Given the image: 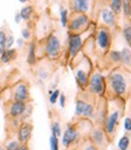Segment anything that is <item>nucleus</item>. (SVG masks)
Returning <instances> with one entry per match:
<instances>
[{
    "label": "nucleus",
    "instance_id": "obj_7",
    "mask_svg": "<svg viewBox=\"0 0 131 150\" xmlns=\"http://www.w3.org/2000/svg\"><path fill=\"white\" fill-rule=\"evenodd\" d=\"M95 46L101 53H107L112 46V34L107 27H99L95 35Z\"/></svg>",
    "mask_w": 131,
    "mask_h": 150
},
{
    "label": "nucleus",
    "instance_id": "obj_17",
    "mask_svg": "<svg viewBox=\"0 0 131 150\" xmlns=\"http://www.w3.org/2000/svg\"><path fill=\"white\" fill-rule=\"evenodd\" d=\"M17 58V49L15 48H9V49H4L1 55H0V61L3 64H9L10 61L15 60Z\"/></svg>",
    "mask_w": 131,
    "mask_h": 150
},
{
    "label": "nucleus",
    "instance_id": "obj_28",
    "mask_svg": "<svg viewBox=\"0 0 131 150\" xmlns=\"http://www.w3.org/2000/svg\"><path fill=\"white\" fill-rule=\"evenodd\" d=\"M51 130H52V134H54V136H57V137H60V136H61V127H60V122H59V121L52 122Z\"/></svg>",
    "mask_w": 131,
    "mask_h": 150
},
{
    "label": "nucleus",
    "instance_id": "obj_29",
    "mask_svg": "<svg viewBox=\"0 0 131 150\" xmlns=\"http://www.w3.org/2000/svg\"><path fill=\"white\" fill-rule=\"evenodd\" d=\"M31 112H33L31 105H28V103H27V107H25L23 114H22V117H21V120H22V121H27V120L30 118V115H31Z\"/></svg>",
    "mask_w": 131,
    "mask_h": 150
},
{
    "label": "nucleus",
    "instance_id": "obj_8",
    "mask_svg": "<svg viewBox=\"0 0 131 150\" xmlns=\"http://www.w3.org/2000/svg\"><path fill=\"white\" fill-rule=\"evenodd\" d=\"M122 114H123V110H120V108H114L107 112L106 119L103 121V131L106 132L108 138L114 136L118 124H119V119L122 118Z\"/></svg>",
    "mask_w": 131,
    "mask_h": 150
},
{
    "label": "nucleus",
    "instance_id": "obj_9",
    "mask_svg": "<svg viewBox=\"0 0 131 150\" xmlns=\"http://www.w3.org/2000/svg\"><path fill=\"white\" fill-rule=\"evenodd\" d=\"M11 95L14 101H21V102L28 103L30 101V91H29L28 83L24 81H19L18 83H16L12 86Z\"/></svg>",
    "mask_w": 131,
    "mask_h": 150
},
{
    "label": "nucleus",
    "instance_id": "obj_10",
    "mask_svg": "<svg viewBox=\"0 0 131 150\" xmlns=\"http://www.w3.org/2000/svg\"><path fill=\"white\" fill-rule=\"evenodd\" d=\"M83 48V41L80 34H69L68 40V53L71 60H75L77 54Z\"/></svg>",
    "mask_w": 131,
    "mask_h": 150
},
{
    "label": "nucleus",
    "instance_id": "obj_38",
    "mask_svg": "<svg viewBox=\"0 0 131 150\" xmlns=\"http://www.w3.org/2000/svg\"><path fill=\"white\" fill-rule=\"evenodd\" d=\"M21 15H19V12H18V13H16V23H19L21 22Z\"/></svg>",
    "mask_w": 131,
    "mask_h": 150
},
{
    "label": "nucleus",
    "instance_id": "obj_36",
    "mask_svg": "<svg viewBox=\"0 0 131 150\" xmlns=\"http://www.w3.org/2000/svg\"><path fill=\"white\" fill-rule=\"evenodd\" d=\"M58 100H59V105H60V107H61V108H64V107H65V102H66V96L60 93V95H59V98H58Z\"/></svg>",
    "mask_w": 131,
    "mask_h": 150
},
{
    "label": "nucleus",
    "instance_id": "obj_6",
    "mask_svg": "<svg viewBox=\"0 0 131 150\" xmlns=\"http://www.w3.org/2000/svg\"><path fill=\"white\" fill-rule=\"evenodd\" d=\"M95 109L96 103L94 101L91 102V100H87L84 97H77L75 109L76 117L83 119H91L95 117Z\"/></svg>",
    "mask_w": 131,
    "mask_h": 150
},
{
    "label": "nucleus",
    "instance_id": "obj_34",
    "mask_svg": "<svg viewBox=\"0 0 131 150\" xmlns=\"http://www.w3.org/2000/svg\"><path fill=\"white\" fill-rule=\"evenodd\" d=\"M15 43V37L12 36L11 34L7 35V39H6V46H5V49H9V48H12V45Z\"/></svg>",
    "mask_w": 131,
    "mask_h": 150
},
{
    "label": "nucleus",
    "instance_id": "obj_43",
    "mask_svg": "<svg viewBox=\"0 0 131 150\" xmlns=\"http://www.w3.org/2000/svg\"><path fill=\"white\" fill-rule=\"evenodd\" d=\"M0 150H7V149H6V148H5V149H0Z\"/></svg>",
    "mask_w": 131,
    "mask_h": 150
},
{
    "label": "nucleus",
    "instance_id": "obj_12",
    "mask_svg": "<svg viewBox=\"0 0 131 150\" xmlns=\"http://www.w3.org/2000/svg\"><path fill=\"white\" fill-rule=\"evenodd\" d=\"M25 107H27V103H25V102L14 101V100H12V101L9 102L7 106H6L7 117L11 118V119H21Z\"/></svg>",
    "mask_w": 131,
    "mask_h": 150
},
{
    "label": "nucleus",
    "instance_id": "obj_37",
    "mask_svg": "<svg viewBox=\"0 0 131 150\" xmlns=\"http://www.w3.org/2000/svg\"><path fill=\"white\" fill-rule=\"evenodd\" d=\"M16 150H29V146L27 144H19V146Z\"/></svg>",
    "mask_w": 131,
    "mask_h": 150
},
{
    "label": "nucleus",
    "instance_id": "obj_24",
    "mask_svg": "<svg viewBox=\"0 0 131 150\" xmlns=\"http://www.w3.org/2000/svg\"><path fill=\"white\" fill-rule=\"evenodd\" d=\"M59 15H60V23L64 28L68 27V23H69V10L65 8L64 6L59 7Z\"/></svg>",
    "mask_w": 131,
    "mask_h": 150
},
{
    "label": "nucleus",
    "instance_id": "obj_27",
    "mask_svg": "<svg viewBox=\"0 0 131 150\" xmlns=\"http://www.w3.org/2000/svg\"><path fill=\"white\" fill-rule=\"evenodd\" d=\"M49 148L51 150H59V139L54 134H51L49 137Z\"/></svg>",
    "mask_w": 131,
    "mask_h": 150
},
{
    "label": "nucleus",
    "instance_id": "obj_42",
    "mask_svg": "<svg viewBox=\"0 0 131 150\" xmlns=\"http://www.w3.org/2000/svg\"><path fill=\"white\" fill-rule=\"evenodd\" d=\"M0 102H1V95H0Z\"/></svg>",
    "mask_w": 131,
    "mask_h": 150
},
{
    "label": "nucleus",
    "instance_id": "obj_41",
    "mask_svg": "<svg viewBox=\"0 0 131 150\" xmlns=\"http://www.w3.org/2000/svg\"><path fill=\"white\" fill-rule=\"evenodd\" d=\"M4 49H5V48H1V47H0V55H1V53H3Z\"/></svg>",
    "mask_w": 131,
    "mask_h": 150
},
{
    "label": "nucleus",
    "instance_id": "obj_11",
    "mask_svg": "<svg viewBox=\"0 0 131 150\" xmlns=\"http://www.w3.org/2000/svg\"><path fill=\"white\" fill-rule=\"evenodd\" d=\"M90 139L96 145V148L99 150H106L107 146H108V143H110L108 136L100 127H96V129H94L93 131H91Z\"/></svg>",
    "mask_w": 131,
    "mask_h": 150
},
{
    "label": "nucleus",
    "instance_id": "obj_30",
    "mask_svg": "<svg viewBox=\"0 0 131 150\" xmlns=\"http://www.w3.org/2000/svg\"><path fill=\"white\" fill-rule=\"evenodd\" d=\"M59 95H60V90L59 89H56L52 91V94L49 95V103L51 105H56V102L58 101L59 98Z\"/></svg>",
    "mask_w": 131,
    "mask_h": 150
},
{
    "label": "nucleus",
    "instance_id": "obj_22",
    "mask_svg": "<svg viewBox=\"0 0 131 150\" xmlns=\"http://www.w3.org/2000/svg\"><path fill=\"white\" fill-rule=\"evenodd\" d=\"M122 6H123V0H110L108 3V7L112 10V12L117 17L122 15Z\"/></svg>",
    "mask_w": 131,
    "mask_h": 150
},
{
    "label": "nucleus",
    "instance_id": "obj_39",
    "mask_svg": "<svg viewBox=\"0 0 131 150\" xmlns=\"http://www.w3.org/2000/svg\"><path fill=\"white\" fill-rule=\"evenodd\" d=\"M17 43H18L19 47H22V46L24 45V40H23V39H19V40H17Z\"/></svg>",
    "mask_w": 131,
    "mask_h": 150
},
{
    "label": "nucleus",
    "instance_id": "obj_20",
    "mask_svg": "<svg viewBox=\"0 0 131 150\" xmlns=\"http://www.w3.org/2000/svg\"><path fill=\"white\" fill-rule=\"evenodd\" d=\"M120 57H122V65L125 67H131V48L124 47L120 51Z\"/></svg>",
    "mask_w": 131,
    "mask_h": 150
},
{
    "label": "nucleus",
    "instance_id": "obj_21",
    "mask_svg": "<svg viewBox=\"0 0 131 150\" xmlns=\"http://www.w3.org/2000/svg\"><path fill=\"white\" fill-rule=\"evenodd\" d=\"M19 15H21V18L25 22H29L31 18H33V15H34V6L33 5H27L24 6L21 11H19Z\"/></svg>",
    "mask_w": 131,
    "mask_h": 150
},
{
    "label": "nucleus",
    "instance_id": "obj_26",
    "mask_svg": "<svg viewBox=\"0 0 131 150\" xmlns=\"http://www.w3.org/2000/svg\"><path fill=\"white\" fill-rule=\"evenodd\" d=\"M122 13L124 15L125 19L130 18V15H131V0H123Z\"/></svg>",
    "mask_w": 131,
    "mask_h": 150
},
{
    "label": "nucleus",
    "instance_id": "obj_3",
    "mask_svg": "<svg viewBox=\"0 0 131 150\" xmlns=\"http://www.w3.org/2000/svg\"><path fill=\"white\" fill-rule=\"evenodd\" d=\"M91 24V19L87 13H80V12H71L69 16V34H82L89 29Z\"/></svg>",
    "mask_w": 131,
    "mask_h": 150
},
{
    "label": "nucleus",
    "instance_id": "obj_14",
    "mask_svg": "<svg viewBox=\"0 0 131 150\" xmlns=\"http://www.w3.org/2000/svg\"><path fill=\"white\" fill-rule=\"evenodd\" d=\"M33 134V124L29 121H22V124L18 126L17 136H18V141L21 144H27L29 139L31 138Z\"/></svg>",
    "mask_w": 131,
    "mask_h": 150
},
{
    "label": "nucleus",
    "instance_id": "obj_33",
    "mask_svg": "<svg viewBox=\"0 0 131 150\" xmlns=\"http://www.w3.org/2000/svg\"><path fill=\"white\" fill-rule=\"evenodd\" d=\"M30 37H31V31L29 28H24L22 30V39L23 40H30Z\"/></svg>",
    "mask_w": 131,
    "mask_h": 150
},
{
    "label": "nucleus",
    "instance_id": "obj_44",
    "mask_svg": "<svg viewBox=\"0 0 131 150\" xmlns=\"http://www.w3.org/2000/svg\"><path fill=\"white\" fill-rule=\"evenodd\" d=\"M130 22H131V15H130Z\"/></svg>",
    "mask_w": 131,
    "mask_h": 150
},
{
    "label": "nucleus",
    "instance_id": "obj_13",
    "mask_svg": "<svg viewBox=\"0 0 131 150\" xmlns=\"http://www.w3.org/2000/svg\"><path fill=\"white\" fill-rule=\"evenodd\" d=\"M100 21L102 22L103 27H107L108 29L117 28V16L112 12L110 7H102L100 11Z\"/></svg>",
    "mask_w": 131,
    "mask_h": 150
},
{
    "label": "nucleus",
    "instance_id": "obj_1",
    "mask_svg": "<svg viewBox=\"0 0 131 150\" xmlns=\"http://www.w3.org/2000/svg\"><path fill=\"white\" fill-rule=\"evenodd\" d=\"M127 73L123 69H114L113 71L110 72L107 76V82H108V88L111 94L113 95V98H120L123 100L129 94L130 89V83L127 78Z\"/></svg>",
    "mask_w": 131,
    "mask_h": 150
},
{
    "label": "nucleus",
    "instance_id": "obj_40",
    "mask_svg": "<svg viewBox=\"0 0 131 150\" xmlns=\"http://www.w3.org/2000/svg\"><path fill=\"white\" fill-rule=\"evenodd\" d=\"M18 1H19V3H23V4H25V3H28L29 0H18Z\"/></svg>",
    "mask_w": 131,
    "mask_h": 150
},
{
    "label": "nucleus",
    "instance_id": "obj_5",
    "mask_svg": "<svg viewBox=\"0 0 131 150\" xmlns=\"http://www.w3.org/2000/svg\"><path fill=\"white\" fill-rule=\"evenodd\" d=\"M43 52H45V55L51 60H56L60 57L61 43H60V40L58 39V36L56 34L51 33L48 36L45 37V40H43Z\"/></svg>",
    "mask_w": 131,
    "mask_h": 150
},
{
    "label": "nucleus",
    "instance_id": "obj_31",
    "mask_svg": "<svg viewBox=\"0 0 131 150\" xmlns=\"http://www.w3.org/2000/svg\"><path fill=\"white\" fill-rule=\"evenodd\" d=\"M19 141L17 139V141H11V142H9L7 144H6V149L7 150H16L18 146H19Z\"/></svg>",
    "mask_w": 131,
    "mask_h": 150
},
{
    "label": "nucleus",
    "instance_id": "obj_15",
    "mask_svg": "<svg viewBox=\"0 0 131 150\" xmlns=\"http://www.w3.org/2000/svg\"><path fill=\"white\" fill-rule=\"evenodd\" d=\"M78 131L76 129V126H73L72 124H69L66 130H65V132L63 133V145L65 148H69L72 143H75L78 138Z\"/></svg>",
    "mask_w": 131,
    "mask_h": 150
},
{
    "label": "nucleus",
    "instance_id": "obj_18",
    "mask_svg": "<svg viewBox=\"0 0 131 150\" xmlns=\"http://www.w3.org/2000/svg\"><path fill=\"white\" fill-rule=\"evenodd\" d=\"M108 61L112 65L118 66L122 64V57H120V51H117V49H110V51L106 53Z\"/></svg>",
    "mask_w": 131,
    "mask_h": 150
},
{
    "label": "nucleus",
    "instance_id": "obj_16",
    "mask_svg": "<svg viewBox=\"0 0 131 150\" xmlns=\"http://www.w3.org/2000/svg\"><path fill=\"white\" fill-rule=\"evenodd\" d=\"M91 3H93V0H71V12H80V13L88 15L91 8Z\"/></svg>",
    "mask_w": 131,
    "mask_h": 150
},
{
    "label": "nucleus",
    "instance_id": "obj_35",
    "mask_svg": "<svg viewBox=\"0 0 131 150\" xmlns=\"http://www.w3.org/2000/svg\"><path fill=\"white\" fill-rule=\"evenodd\" d=\"M124 129L126 131H131V117L125 118V120H124Z\"/></svg>",
    "mask_w": 131,
    "mask_h": 150
},
{
    "label": "nucleus",
    "instance_id": "obj_25",
    "mask_svg": "<svg viewBox=\"0 0 131 150\" xmlns=\"http://www.w3.org/2000/svg\"><path fill=\"white\" fill-rule=\"evenodd\" d=\"M129 146H130V137L127 134L122 136L119 142H118V149L119 150H127Z\"/></svg>",
    "mask_w": 131,
    "mask_h": 150
},
{
    "label": "nucleus",
    "instance_id": "obj_23",
    "mask_svg": "<svg viewBox=\"0 0 131 150\" xmlns=\"http://www.w3.org/2000/svg\"><path fill=\"white\" fill-rule=\"evenodd\" d=\"M122 33H123V37L125 39V41H126L129 48H131V22L126 21L125 25L123 27Z\"/></svg>",
    "mask_w": 131,
    "mask_h": 150
},
{
    "label": "nucleus",
    "instance_id": "obj_19",
    "mask_svg": "<svg viewBox=\"0 0 131 150\" xmlns=\"http://www.w3.org/2000/svg\"><path fill=\"white\" fill-rule=\"evenodd\" d=\"M36 43L35 41H31L29 45V49H28V57H27V61L30 66H34L36 64L37 60V55H36Z\"/></svg>",
    "mask_w": 131,
    "mask_h": 150
},
{
    "label": "nucleus",
    "instance_id": "obj_2",
    "mask_svg": "<svg viewBox=\"0 0 131 150\" xmlns=\"http://www.w3.org/2000/svg\"><path fill=\"white\" fill-rule=\"evenodd\" d=\"M75 79L76 83L78 85L80 90L84 91L87 90L88 86V81H89V76L91 71H93V64L88 57H83L80 61L77 62V65L75 66Z\"/></svg>",
    "mask_w": 131,
    "mask_h": 150
},
{
    "label": "nucleus",
    "instance_id": "obj_4",
    "mask_svg": "<svg viewBox=\"0 0 131 150\" xmlns=\"http://www.w3.org/2000/svg\"><path fill=\"white\" fill-rule=\"evenodd\" d=\"M106 89H107V84H106V81H105V77L102 76V73L99 70H93L89 76L87 90L91 95L102 97L105 93H106Z\"/></svg>",
    "mask_w": 131,
    "mask_h": 150
},
{
    "label": "nucleus",
    "instance_id": "obj_32",
    "mask_svg": "<svg viewBox=\"0 0 131 150\" xmlns=\"http://www.w3.org/2000/svg\"><path fill=\"white\" fill-rule=\"evenodd\" d=\"M6 39H7V35L4 30H0V47L5 48L6 46Z\"/></svg>",
    "mask_w": 131,
    "mask_h": 150
}]
</instances>
